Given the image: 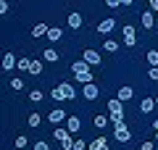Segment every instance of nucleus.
Returning <instances> with one entry per match:
<instances>
[{
	"instance_id": "1",
	"label": "nucleus",
	"mask_w": 158,
	"mask_h": 150,
	"mask_svg": "<svg viewBox=\"0 0 158 150\" xmlns=\"http://www.w3.org/2000/svg\"><path fill=\"white\" fill-rule=\"evenodd\" d=\"M113 137H116L118 142H129V140H132V134H129V129H127L124 121H121V124H113Z\"/></svg>"
},
{
	"instance_id": "2",
	"label": "nucleus",
	"mask_w": 158,
	"mask_h": 150,
	"mask_svg": "<svg viewBox=\"0 0 158 150\" xmlns=\"http://www.w3.org/2000/svg\"><path fill=\"white\" fill-rule=\"evenodd\" d=\"M121 32H124V45H127V48H132V45L137 42V29L132 27V24H124Z\"/></svg>"
},
{
	"instance_id": "3",
	"label": "nucleus",
	"mask_w": 158,
	"mask_h": 150,
	"mask_svg": "<svg viewBox=\"0 0 158 150\" xmlns=\"http://www.w3.org/2000/svg\"><path fill=\"white\" fill-rule=\"evenodd\" d=\"M82 95H85V100H95L98 95H100V87H98L95 82H87L85 87H82Z\"/></svg>"
},
{
	"instance_id": "4",
	"label": "nucleus",
	"mask_w": 158,
	"mask_h": 150,
	"mask_svg": "<svg viewBox=\"0 0 158 150\" xmlns=\"http://www.w3.org/2000/svg\"><path fill=\"white\" fill-rule=\"evenodd\" d=\"M82 58H85L90 66H100V53H98V50H92V48H87L85 53H82Z\"/></svg>"
},
{
	"instance_id": "5",
	"label": "nucleus",
	"mask_w": 158,
	"mask_h": 150,
	"mask_svg": "<svg viewBox=\"0 0 158 150\" xmlns=\"http://www.w3.org/2000/svg\"><path fill=\"white\" fill-rule=\"evenodd\" d=\"M113 29H116V19H103L98 24V34H111Z\"/></svg>"
},
{
	"instance_id": "6",
	"label": "nucleus",
	"mask_w": 158,
	"mask_h": 150,
	"mask_svg": "<svg viewBox=\"0 0 158 150\" xmlns=\"http://www.w3.org/2000/svg\"><path fill=\"white\" fill-rule=\"evenodd\" d=\"M66 24H69L71 29H82V24H85V19H82V13H77V11H74V13H69Z\"/></svg>"
},
{
	"instance_id": "7",
	"label": "nucleus",
	"mask_w": 158,
	"mask_h": 150,
	"mask_svg": "<svg viewBox=\"0 0 158 150\" xmlns=\"http://www.w3.org/2000/svg\"><path fill=\"white\" fill-rule=\"evenodd\" d=\"M48 119H50V124H61V121H66V113H63V108H53L50 113H48Z\"/></svg>"
},
{
	"instance_id": "8",
	"label": "nucleus",
	"mask_w": 158,
	"mask_h": 150,
	"mask_svg": "<svg viewBox=\"0 0 158 150\" xmlns=\"http://www.w3.org/2000/svg\"><path fill=\"white\" fill-rule=\"evenodd\" d=\"M85 71H90V63H87L85 58H79V61L71 63V74H85Z\"/></svg>"
},
{
	"instance_id": "9",
	"label": "nucleus",
	"mask_w": 158,
	"mask_h": 150,
	"mask_svg": "<svg viewBox=\"0 0 158 150\" xmlns=\"http://www.w3.org/2000/svg\"><path fill=\"white\" fill-rule=\"evenodd\" d=\"M66 129H69V132H79V129H82V121H79V116H69L66 119Z\"/></svg>"
},
{
	"instance_id": "10",
	"label": "nucleus",
	"mask_w": 158,
	"mask_h": 150,
	"mask_svg": "<svg viewBox=\"0 0 158 150\" xmlns=\"http://www.w3.org/2000/svg\"><path fill=\"white\" fill-rule=\"evenodd\" d=\"M87 148H90V150H108V140L106 137H98V140H92V142H87Z\"/></svg>"
},
{
	"instance_id": "11",
	"label": "nucleus",
	"mask_w": 158,
	"mask_h": 150,
	"mask_svg": "<svg viewBox=\"0 0 158 150\" xmlns=\"http://www.w3.org/2000/svg\"><path fill=\"white\" fill-rule=\"evenodd\" d=\"M11 69H16V56L13 53H6L3 56V71H11Z\"/></svg>"
},
{
	"instance_id": "12",
	"label": "nucleus",
	"mask_w": 158,
	"mask_h": 150,
	"mask_svg": "<svg viewBox=\"0 0 158 150\" xmlns=\"http://www.w3.org/2000/svg\"><path fill=\"white\" fill-rule=\"evenodd\" d=\"M153 24H156V13H153V11H142V27L153 29Z\"/></svg>"
},
{
	"instance_id": "13",
	"label": "nucleus",
	"mask_w": 158,
	"mask_h": 150,
	"mask_svg": "<svg viewBox=\"0 0 158 150\" xmlns=\"http://www.w3.org/2000/svg\"><path fill=\"white\" fill-rule=\"evenodd\" d=\"M50 42H58V40L63 37V29H58V27H48V34H45Z\"/></svg>"
},
{
	"instance_id": "14",
	"label": "nucleus",
	"mask_w": 158,
	"mask_h": 150,
	"mask_svg": "<svg viewBox=\"0 0 158 150\" xmlns=\"http://www.w3.org/2000/svg\"><path fill=\"white\" fill-rule=\"evenodd\" d=\"M132 87H118V92H116V100H121V103H127V100H132Z\"/></svg>"
},
{
	"instance_id": "15",
	"label": "nucleus",
	"mask_w": 158,
	"mask_h": 150,
	"mask_svg": "<svg viewBox=\"0 0 158 150\" xmlns=\"http://www.w3.org/2000/svg\"><path fill=\"white\" fill-rule=\"evenodd\" d=\"M42 61L56 63V61H58V50H56V48H45V53H42Z\"/></svg>"
},
{
	"instance_id": "16",
	"label": "nucleus",
	"mask_w": 158,
	"mask_h": 150,
	"mask_svg": "<svg viewBox=\"0 0 158 150\" xmlns=\"http://www.w3.org/2000/svg\"><path fill=\"white\" fill-rule=\"evenodd\" d=\"M108 121H111V119H108L106 113H95V116H92V124H95V129H103Z\"/></svg>"
},
{
	"instance_id": "17",
	"label": "nucleus",
	"mask_w": 158,
	"mask_h": 150,
	"mask_svg": "<svg viewBox=\"0 0 158 150\" xmlns=\"http://www.w3.org/2000/svg\"><path fill=\"white\" fill-rule=\"evenodd\" d=\"M48 34V24H34L32 27V37L37 40V37H45Z\"/></svg>"
},
{
	"instance_id": "18",
	"label": "nucleus",
	"mask_w": 158,
	"mask_h": 150,
	"mask_svg": "<svg viewBox=\"0 0 158 150\" xmlns=\"http://www.w3.org/2000/svg\"><path fill=\"white\" fill-rule=\"evenodd\" d=\"M153 108H156V100H153V98H145L140 103V113H150Z\"/></svg>"
},
{
	"instance_id": "19",
	"label": "nucleus",
	"mask_w": 158,
	"mask_h": 150,
	"mask_svg": "<svg viewBox=\"0 0 158 150\" xmlns=\"http://www.w3.org/2000/svg\"><path fill=\"white\" fill-rule=\"evenodd\" d=\"M42 69H45V66H42V61H32V63H29V74H32V77H40Z\"/></svg>"
},
{
	"instance_id": "20",
	"label": "nucleus",
	"mask_w": 158,
	"mask_h": 150,
	"mask_svg": "<svg viewBox=\"0 0 158 150\" xmlns=\"http://www.w3.org/2000/svg\"><path fill=\"white\" fill-rule=\"evenodd\" d=\"M50 98L53 100H66V92H63V84H58V87L50 90Z\"/></svg>"
},
{
	"instance_id": "21",
	"label": "nucleus",
	"mask_w": 158,
	"mask_h": 150,
	"mask_svg": "<svg viewBox=\"0 0 158 150\" xmlns=\"http://www.w3.org/2000/svg\"><path fill=\"white\" fill-rule=\"evenodd\" d=\"M74 79H77L79 84H87V82H92V71H85V74H74Z\"/></svg>"
},
{
	"instance_id": "22",
	"label": "nucleus",
	"mask_w": 158,
	"mask_h": 150,
	"mask_svg": "<svg viewBox=\"0 0 158 150\" xmlns=\"http://www.w3.org/2000/svg\"><path fill=\"white\" fill-rule=\"evenodd\" d=\"M103 50H108V53H116V50H118V42H116V40H106V42H103Z\"/></svg>"
},
{
	"instance_id": "23",
	"label": "nucleus",
	"mask_w": 158,
	"mask_h": 150,
	"mask_svg": "<svg viewBox=\"0 0 158 150\" xmlns=\"http://www.w3.org/2000/svg\"><path fill=\"white\" fill-rule=\"evenodd\" d=\"M29 63H32L29 58H16V69L19 71H29Z\"/></svg>"
},
{
	"instance_id": "24",
	"label": "nucleus",
	"mask_w": 158,
	"mask_h": 150,
	"mask_svg": "<svg viewBox=\"0 0 158 150\" xmlns=\"http://www.w3.org/2000/svg\"><path fill=\"white\" fill-rule=\"evenodd\" d=\"M148 63H150V66H158V50H148Z\"/></svg>"
},
{
	"instance_id": "25",
	"label": "nucleus",
	"mask_w": 158,
	"mask_h": 150,
	"mask_svg": "<svg viewBox=\"0 0 158 150\" xmlns=\"http://www.w3.org/2000/svg\"><path fill=\"white\" fill-rule=\"evenodd\" d=\"M40 124H42V116H40V113H32V116H29V127H34V129H37Z\"/></svg>"
},
{
	"instance_id": "26",
	"label": "nucleus",
	"mask_w": 158,
	"mask_h": 150,
	"mask_svg": "<svg viewBox=\"0 0 158 150\" xmlns=\"http://www.w3.org/2000/svg\"><path fill=\"white\" fill-rule=\"evenodd\" d=\"M63 92H66V100H74V98H77V90H74L71 84H63Z\"/></svg>"
},
{
	"instance_id": "27",
	"label": "nucleus",
	"mask_w": 158,
	"mask_h": 150,
	"mask_svg": "<svg viewBox=\"0 0 158 150\" xmlns=\"http://www.w3.org/2000/svg\"><path fill=\"white\" fill-rule=\"evenodd\" d=\"M71 150H87V142H85V140H82V137H79V140H74Z\"/></svg>"
},
{
	"instance_id": "28",
	"label": "nucleus",
	"mask_w": 158,
	"mask_h": 150,
	"mask_svg": "<svg viewBox=\"0 0 158 150\" xmlns=\"http://www.w3.org/2000/svg\"><path fill=\"white\" fill-rule=\"evenodd\" d=\"M11 90H16V92H19V90H24V82H21L19 77H13V79H11Z\"/></svg>"
},
{
	"instance_id": "29",
	"label": "nucleus",
	"mask_w": 158,
	"mask_h": 150,
	"mask_svg": "<svg viewBox=\"0 0 158 150\" xmlns=\"http://www.w3.org/2000/svg\"><path fill=\"white\" fill-rule=\"evenodd\" d=\"M29 98H32V103H40V100L45 98V95L40 92V90H32V92H29Z\"/></svg>"
},
{
	"instance_id": "30",
	"label": "nucleus",
	"mask_w": 158,
	"mask_h": 150,
	"mask_svg": "<svg viewBox=\"0 0 158 150\" xmlns=\"http://www.w3.org/2000/svg\"><path fill=\"white\" fill-rule=\"evenodd\" d=\"M27 145H29V140L24 137V134H19V137H16V148L21 150V148H27Z\"/></svg>"
},
{
	"instance_id": "31",
	"label": "nucleus",
	"mask_w": 158,
	"mask_h": 150,
	"mask_svg": "<svg viewBox=\"0 0 158 150\" xmlns=\"http://www.w3.org/2000/svg\"><path fill=\"white\" fill-rule=\"evenodd\" d=\"M148 79H153V82L158 79V66H150V69H148Z\"/></svg>"
},
{
	"instance_id": "32",
	"label": "nucleus",
	"mask_w": 158,
	"mask_h": 150,
	"mask_svg": "<svg viewBox=\"0 0 158 150\" xmlns=\"http://www.w3.org/2000/svg\"><path fill=\"white\" fill-rule=\"evenodd\" d=\"M34 150H50V148H48V142H42V140H40V142H34Z\"/></svg>"
},
{
	"instance_id": "33",
	"label": "nucleus",
	"mask_w": 158,
	"mask_h": 150,
	"mask_svg": "<svg viewBox=\"0 0 158 150\" xmlns=\"http://www.w3.org/2000/svg\"><path fill=\"white\" fill-rule=\"evenodd\" d=\"M3 13H8V0H0V16Z\"/></svg>"
},
{
	"instance_id": "34",
	"label": "nucleus",
	"mask_w": 158,
	"mask_h": 150,
	"mask_svg": "<svg viewBox=\"0 0 158 150\" xmlns=\"http://www.w3.org/2000/svg\"><path fill=\"white\" fill-rule=\"evenodd\" d=\"M148 6H150L153 13H158V0H148Z\"/></svg>"
},
{
	"instance_id": "35",
	"label": "nucleus",
	"mask_w": 158,
	"mask_h": 150,
	"mask_svg": "<svg viewBox=\"0 0 158 150\" xmlns=\"http://www.w3.org/2000/svg\"><path fill=\"white\" fill-rule=\"evenodd\" d=\"M140 150H153V142H150V140H145V142L140 145Z\"/></svg>"
},
{
	"instance_id": "36",
	"label": "nucleus",
	"mask_w": 158,
	"mask_h": 150,
	"mask_svg": "<svg viewBox=\"0 0 158 150\" xmlns=\"http://www.w3.org/2000/svg\"><path fill=\"white\" fill-rule=\"evenodd\" d=\"M106 6H108V8H118L121 3H118V0H106Z\"/></svg>"
},
{
	"instance_id": "37",
	"label": "nucleus",
	"mask_w": 158,
	"mask_h": 150,
	"mask_svg": "<svg viewBox=\"0 0 158 150\" xmlns=\"http://www.w3.org/2000/svg\"><path fill=\"white\" fill-rule=\"evenodd\" d=\"M118 3H121V6H132V0H118Z\"/></svg>"
},
{
	"instance_id": "38",
	"label": "nucleus",
	"mask_w": 158,
	"mask_h": 150,
	"mask_svg": "<svg viewBox=\"0 0 158 150\" xmlns=\"http://www.w3.org/2000/svg\"><path fill=\"white\" fill-rule=\"evenodd\" d=\"M153 129H158V119H153Z\"/></svg>"
},
{
	"instance_id": "39",
	"label": "nucleus",
	"mask_w": 158,
	"mask_h": 150,
	"mask_svg": "<svg viewBox=\"0 0 158 150\" xmlns=\"http://www.w3.org/2000/svg\"><path fill=\"white\" fill-rule=\"evenodd\" d=\"M153 100H156V106H158V95H156V98H153Z\"/></svg>"
},
{
	"instance_id": "40",
	"label": "nucleus",
	"mask_w": 158,
	"mask_h": 150,
	"mask_svg": "<svg viewBox=\"0 0 158 150\" xmlns=\"http://www.w3.org/2000/svg\"><path fill=\"white\" fill-rule=\"evenodd\" d=\"M156 140H158V129H156Z\"/></svg>"
},
{
	"instance_id": "41",
	"label": "nucleus",
	"mask_w": 158,
	"mask_h": 150,
	"mask_svg": "<svg viewBox=\"0 0 158 150\" xmlns=\"http://www.w3.org/2000/svg\"><path fill=\"white\" fill-rule=\"evenodd\" d=\"M156 21H158V13H156Z\"/></svg>"
}]
</instances>
